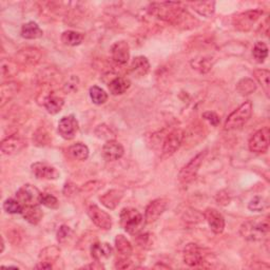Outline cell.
Returning a JSON list of instances; mask_svg holds the SVG:
<instances>
[{
	"label": "cell",
	"mask_w": 270,
	"mask_h": 270,
	"mask_svg": "<svg viewBox=\"0 0 270 270\" xmlns=\"http://www.w3.org/2000/svg\"><path fill=\"white\" fill-rule=\"evenodd\" d=\"M150 12L157 18L167 21L176 28L190 29L196 27L197 20L194 19L186 9L181 7L177 3H160L150 6Z\"/></svg>",
	"instance_id": "6da1fadb"
},
{
	"label": "cell",
	"mask_w": 270,
	"mask_h": 270,
	"mask_svg": "<svg viewBox=\"0 0 270 270\" xmlns=\"http://www.w3.org/2000/svg\"><path fill=\"white\" fill-rule=\"evenodd\" d=\"M269 233V222L266 219L248 220L240 227V234L249 242L262 241Z\"/></svg>",
	"instance_id": "7a4b0ae2"
},
{
	"label": "cell",
	"mask_w": 270,
	"mask_h": 270,
	"mask_svg": "<svg viewBox=\"0 0 270 270\" xmlns=\"http://www.w3.org/2000/svg\"><path fill=\"white\" fill-rule=\"evenodd\" d=\"M145 218L137 209L128 207L121 211V225L126 232L132 235H137L145 225Z\"/></svg>",
	"instance_id": "3957f363"
},
{
	"label": "cell",
	"mask_w": 270,
	"mask_h": 270,
	"mask_svg": "<svg viewBox=\"0 0 270 270\" xmlns=\"http://www.w3.org/2000/svg\"><path fill=\"white\" fill-rule=\"evenodd\" d=\"M251 114H252V103L249 101L243 103L239 108H236V109L227 117L224 126L225 130L231 131L243 127L248 121H249Z\"/></svg>",
	"instance_id": "277c9868"
},
{
	"label": "cell",
	"mask_w": 270,
	"mask_h": 270,
	"mask_svg": "<svg viewBox=\"0 0 270 270\" xmlns=\"http://www.w3.org/2000/svg\"><path fill=\"white\" fill-rule=\"evenodd\" d=\"M205 156H206V151H202V152L192 157L189 160V163L181 169L178 173V181L181 182V184H183V185H187V184L192 183L197 178L199 170L203 164Z\"/></svg>",
	"instance_id": "5b68a950"
},
{
	"label": "cell",
	"mask_w": 270,
	"mask_h": 270,
	"mask_svg": "<svg viewBox=\"0 0 270 270\" xmlns=\"http://www.w3.org/2000/svg\"><path fill=\"white\" fill-rule=\"evenodd\" d=\"M264 12L262 10H251L247 12L235 15L232 19L233 27L242 32L250 31L253 26L256 24V21L263 16Z\"/></svg>",
	"instance_id": "8992f818"
},
{
	"label": "cell",
	"mask_w": 270,
	"mask_h": 270,
	"mask_svg": "<svg viewBox=\"0 0 270 270\" xmlns=\"http://www.w3.org/2000/svg\"><path fill=\"white\" fill-rule=\"evenodd\" d=\"M184 138H185V133H184L182 129L172 130L164 140L163 148H161V156L166 158L173 155L182 146Z\"/></svg>",
	"instance_id": "52a82bcc"
},
{
	"label": "cell",
	"mask_w": 270,
	"mask_h": 270,
	"mask_svg": "<svg viewBox=\"0 0 270 270\" xmlns=\"http://www.w3.org/2000/svg\"><path fill=\"white\" fill-rule=\"evenodd\" d=\"M42 193L38 188L31 185V184H26L23 187H20L16 192V199L24 205V206H35L39 205L41 201Z\"/></svg>",
	"instance_id": "ba28073f"
},
{
	"label": "cell",
	"mask_w": 270,
	"mask_h": 270,
	"mask_svg": "<svg viewBox=\"0 0 270 270\" xmlns=\"http://www.w3.org/2000/svg\"><path fill=\"white\" fill-rule=\"evenodd\" d=\"M269 129L263 128L256 131L248 142V147L253 153H265L269 147Z\"/></svg>",
	"instance_id": "9c48e42d"
},
{
	"label": "cell",
	"mask_w": 270,
	"mask_h": 270,
	"mask_svg": "<svg viewBox=\"0 0 270 270\" xmlns=\"http://www.w3.org/2000/svg\"><path fill=\"white\" fill-rule=\"evenodd\" d=\"M184 262L190 267H197L204 263L205 254L202 248L196 243H189L184 249Z\"/></svg>",
	"instance_id": "30bf717a"
},
{
	"label": "cell",
	"mask_w": 270,
	"mask_h": 270,
	"mask_svg": "<svg viewBox=\"0 0 270 270\" xmlns=\"http://www.w3.org/2000/svg\"><path fill=\"white\" fill-rule=\"evenodd\" d=\"M88 215L99 228L104 230H110L112 228V218L110 214L102 210L97 205H91L88 208Z\"/></svg>",
	"instance_id": "8fae6325"
},
{
	"label": "cell",
	"mask_w": 270,
	"mask_h": 270,
	"mask_svg": "<svg viewBox=\"0 0 270 270\" xmlns=\"http://www.w3.org/2000/svg\"><path fill=\"white\" fill-rule=\"evenodd\" d=\"M168 208V200L166 199H156L150 202L146 208L145 212V222L147 224H152L158 220Z\"/></svg>",
	"instance_id": "7c38bea8"
},
{
	"label": "cell",
	"mask_w": 270,
	"mask_h": 270,
	"mask_svg": "<svg viewBox=\"0 0 270 270\" xmlns=\"http://www.w3.org/2000/svg\"><path fill=\"white\" fill-rule=\"evenodd\" d=\"M33 174L39 179H48L54 181L57 179L60 175L59 171L50 164L45 163V161H37L31 166Z\"/></svg>",
	"instance_id": "4fadbf2b"
},
{
	"label": "cell",
	"mask_w": 270,
	"mask_h": 270,
	"mask_svg": "<svg viewBox=\"0 0 270 270\" xmlns=\"http://www.w3.org/2000/svg\"><path fill=\"white\" fill-rule=\"evenodd\" d=\"M78 131V122L74 115L63 116L58 123V133L59 135L67 139H73L74 136L76 135V132Z\"/></svg>",
	"instance_id": "5bb4252c"
},
{
	"label": "cell",
	"mask_w": 270,
	"mask_h": 270,
	"mask_svg": "<svg viewBox=\"0 0 270 270\" xmlns=\"http://www.w3.org/2000/svg\"><path fill=\"white\" fill-rule=\"evenodd\" d=\"M204 218L214 233L220 234L224 231L225 219L220 211L214 208H207L204 211Z\"/></svg>",
	"instance_id": "9a60e30c"
},
{
	"label": "cell",
	"mask_w": 270,
	"mask_h": 270,
	"mask_svg": "<svg viewBox=\"0 0 270 270\" xmlns=\"http://www.w3.org/2000/svg\"><path fill=\"white\" fill-rule=\"evenodd\" d=\"M24 146H25L24 138L21 137L18 133H14L12 135L6 137L3 140L2 145H0V148H2L4 154L12 155V154L17 153L18 151L23 149Z\"/></svg>",
	"instance_id": "2e32d148"
},
{
	"label": "cell",
	"mask_w": 270,
	"mask_h": 270,
	"mask_svg": "<svg viewBox=\"0 0 270 270\" xmlns=\"http://www.w3.org/2000/svg\"><path fill=\"white\" fill-rule=\"evenodd\" d=\"M112 59L118 64H126L130 58V47L125 40L116 41L111 48Z\"/></svg>",
	"instance_id": "e0dca14e"
},
{
	"label": "cell",
	"mask_w": 270,
	"mask_h": 270,
	"mask_svg": "<svg viewBox=\"0 0 270 270\" xmlns=\"http://www.w3.org/2000/svg\"><path fill=\"white\" fill-rule=\"evenodd\" d=\"M125 149L121 143L114 139L107 140V143L103 147V156L108 161L118 160L124 156Z\"/></svg>",
	"instance_id": "ac0fdd59"
},
{
	"label": "cell",
	"mask_w": 270,
	"mask_h": 270,
	"mask_svg": "<svg viewBox=\"0 0 270 270\" xmlns=\"http://www.w3.org/2000/svg\"><path fill=\"white\" fill-rule=\"evenodd\" d=\"M16 58L23 64L35 66L41 59V52L36 48H25L17 53Z\"/></svg>",
	"instance_id": "d6986e66"
},
{
	"label": "cell",
	"mask_w": 270,
	"mask_h": 270,
	"mask_svg": "<svg viewBox=\"0 0 270 270\" xmlns=\"http://www.w3.org/2000/svg\"><path fill=\"white\" fill-rule=\"evenodd\" d=\"M113 253L112 247L108 243H94L91 247V255L96 262H103Z\"/></svg>",
	"instance_id": "ffe728a7"
},
{
	"label": "cell",
	"mask_w": 270,
	"mask_h": 270,
	"mask_svg": "<svg viewBox=\"0 0 270 270\" xmlns=\"http://www.w3.org/2000/svg\"><path fill=\"white\" fill-rule=\"evenodd\" d=\"M150 71L149 60L145 56H136L130 66V73L134 77H143Z\"/></svg>",
	"instance_id": "44dd1931"
},
{
	"label": "cell",
	"mask_w": 270,
	"mask_h": 270,
	"mask_svg": "<svg viewBox=\"0 0 270 270\" xmlns=\"http://www.w3.org/2000/svg\"><path fill=\"white\" fill-rule=\"evenodd\" d=\"M123 197H124L123 191L117 190V189H112L110 191L106 192L105 194H103V196L100 198V200L105 207L113 210L117 207V205L121 203Z\"/></svg>",
	"instance_id": "7402d4cb"
},
{
	"label": "cell",
	"mask_w": 270,
	"mask_h": 270,
	"mask_svg": "<svg viewBox=\"0 0 270 270\" xmlns=\"http://www.w3.org/2000/svg\"><path fill=\"white\" fill-rule=\"evenodd\" d=\"M21 215L30 224L37 225L44 218V212L38 207V205H35V206H24Z\"/></svg>",
	"instance_id": "603a6c76"
},
{
	"label": "cell",
	"mask_w": 270,
	"mask_h": 270,
	"mask_svg": "<svg viewBox=\"0 0 270 270\" xmlns=\"http://www.w3.org/2000/svg\"><path fill=\"white\" fill-rule=\"evenodd\" d=\"M64 100L56 94H49L44 100V106L50 114H57L61 111Z\"/></svg>",
	"instance_id": "cb8c5ba5"
},
{
	"label": "cell",
	"mask_w": 270,
	"mask_h": 270,
	"mask_svg": "<svg viewBox=\"0 0 270 270\" xmlns=\"http://www.w3.org/2000/svg\"><path fill=\"white\" fill-rule=\"evenodd\" d=\"M20 85L15 81H9L2 84V92H0V99H2V106L4 107L6 103L11 101L19 92Z\"/></svg>",
	"instance_id": "d4e9b609"
},
{
	"label": "cell",
	"mask_w": 270,
	"mask_h": 270,
	"mask_svg": "<svg viewBox=\"0 0 270 270\" xmlns=\"http://www.w3.org/2000/svg\"><path fill=\"white\" fill-rule=\"evenodd\" d=\"M130 85H131L130 80L125 77L117 76L109 82L108 88H109V91L112 95H122L130 88Z\"/></svg>",
	"instance_id": "484cf974"
},
{
	"label": "cell",
	"mask_w": 270,
	"mask_h": 270,
	"mask_svg": "<svg viewBox=\"0 0 270 270\" xmlns=\"http://www.w3.org/2000/svg\"><path fill=\"white\" fill-rule=\"evenodd\" d=\"M115 247L117 252L121 254L122 257H130L133 253V247L126 236L123 234H118L115 237Z\"/></svg>",
	"instance_id": "4316f807"
},
{
	"label": "cell",
	"mask_w": 270,
	"mask_h": 270,
	"mask_svg": "<svg viewBox=\"0 0 270 270\" xmlns=\"http://www.w3.org/2000/svg\"><path fill=\"white\" fill-rule=\"evenodd\" d=\"M20 34L26 39H37L44 35V32L34 21H29L21 27Z\"/></svg>",
	"instance_id": "83f0119b"
},
{
	"label": "cell",
	"mask_w": 270,
	"mask_h": 270,
	"mask_svg": "<svg viewBox=\"0 0 270 270\" xmlns=\"http://www.w3.org/2000/svg\"><path fill=\"white\" fill-rule=\"evenodd\" d=\"M84 39V35L76 31H64L61 34V41L63 45L70 47L79 46Z\"/></svg>",
	"instance_id": "f1b7e54d"
},
{
	"label": "cell",
	"mask_w": 270,
	"mask_h": 270,
	"mask_svg": "<svg viewBox=\"0 0 270 270\" xmlns=\"http://www.w3.org/2000/svg\"><path fill=\"white\" fill-rule=\"evenodd\" d=\"M191 7L193 10L199 13L201 16L210 18L215 11L214 2H202V3H192Z\"/></svg>",
	"instance_id": "f546056e"
},
{
	"label": "cell",
	"mask_w": 270,
	"mask_h": 270,
	"mask_svg": "<svg viewBox=\"0 0 270 270\" xmlns=\"http://www.w3.org/2000/svg\"><path fill=\"white\" fill-rule=\"evenodd\" d=\"M89 148L85 146L84 144L77 143L74 144L69 148V153L70 155L77 160H85L89 157Z\"/></svg>",
	"instance_id": "4dcf8cb0"
},
{
	"label": "cell",
	"mask_w": 270,
	"mask_h": 270,
	"mask_svg": "<svg viewBox=\"0 0 270 270\" xmlns=\"http://www.w3.org/2000/svg\"><path fill=\"white\" fill-rule=\"evenodd\" d=\"M191 66L193 69L200 71L201 73H207L208 71L211 70V68L213 66V60L209 56L199 57V58H196L191 61Z\"/></svg>",
	"instance_id": "1f68e13d"
},
{
	"label": "cell",
	"mask_w": 270,
	"mask_h": 270,
	"mask_svg": "<svg viewBox=\"0 0 270 270\" xmlns=\"http://www.w3.org/2000/svg\"><path fill=\"white\" fill-rule=\"evenodd\" d=\"M256 90V84L251 78H243L236 84V91L243 96L252 94Z\"/></svg>",
	"instance_id": "d6a6232c"
},
{
	"label": "cell",
	"mask_w": 270,
	"mask_h": 270,
	"mask_svg": "<svg viewBox=\"0 0 270 270\" xmlns=\"http://www.w3.org/2000/svg\"><path fill=\"white\" fill-rule=\"evenodd\" d=\"M253 76L257 80V82L262 85V88L265 91L266 95L269 96V88H270V84H269L270 73H269V71L266 70V69L254 70L253 71Z\"/></svg>",
	"instance_id": "836d02e7"
},
{
	"label": "cell",
	"mask_w": 270,
	"mask_h": 270,
	"mask_svg": "<svg viewBox=\"0 0 270 270\" xmlns=\"http://www.w3.org/2000/svg\"><path fill=\"white\" fill-rule=\"evenodd\" d=\"M252 55L256 60V62L258 63H262L265 61V59L268 56V47L265 42L262 41L256 42L252 50Z\"/></svg>",
	"instance_id": "e575fe53"
},
{
	"label": "cell",
	"mask_w": 270,
	"mask_h": 270,
	"mask_svg": "<svg viewBox=\"0 0 270 270\" xmlns=\"http://www.w3.org/2000/svg\"><path fill=\"white\" fill-rule=\"evenodd\" d=\"M90 97L95 105H104L108 101V94L106 91L97 85H93V87L90 88Z\"/></svg>",
	"instance_id": "d590c367"
},
{
	"label": "cell",
	"mask_w": 270,
	"mask_h": 270,
	"mask_svg": "<svg viewBox=\"0 0 270 270\" xmlns=\"http://www.w3.org/2000/svg\"><path fill=\"white\" fill-rule=\"evenodd\" d=\"M4 209L9 214H21L24 209V205L21 204L17 199H8L4 203Z\"/></svg>",
	"instance_id": "8d00e7d4"
},
{
	"label": "cell",
	"mask_w": 270,
	"mask_h": 270,
	"mask_svg": "<svg viewBox=\"0 0 270 270\" xmlns=\"http://www.w3.org/2000/svg\"><path fill=\"white\" fill-rule=\"evenodd\" d=\"M59 253H60V250L56 246L47 247L40 252V258H42L41 262L52 263L53 261L57 260V257L59 256Z\"/></svg>",
	"instance_id": "74e56055"
},
{
	"label": "cell",
	"mask_w": 270,
	"mask_h": 270,
	"mask_svg": "<svg viewBox=\"0 0 270 270\" xmlns=\"http://www.w3.org/2000/svg\"><path fill=\"white\" fill-rule=\"evenodd\" d=\"M33 140L36 146L39 147H45L47 145L50 144L51 142V136L49 134V132L44 128H40L35 132L34 136H33Z\"/></svg>",
	"instance_id": "f35d334b"
},
{
	"label": "cell",
	"mask_w": 270,
	"mask_h": 270,
	"mask_svg": "<svg viewBox=\"0 0 270 270\" xmlns=\"http://www.w3.org/2000/svg\"><path fill=\"white\" fill-rule=\"evenodd\" d=\"M268 207V200L264 197H255L253 198L249 204H248V209L254 212H262Z\"/></svg>",
	"instance_id": "ab89813d"
},
{
	"label": "cell",
	"mask_w": 270,
	"mask_h": 270,
	"mask_svg": "<svg viewBox=\"0 0 270 270\" xmlns=\"http://www.w3.org/2000/svg\"><path fill=\"white\" fill-rule=\"evenodd\" d=\"M2 73L5 77H11L17 73L16 64L14 61L9 59H3L2 61Z\"/></svg>",
	"instance_id": "60d3db41"
},
{
	"label": "cell",
	"mask_w": 270,
	"mask_h": 270,
	"mask_svg": "<svg viewBox=\"0 0 270 270\" xmlns=\"http://www.w3.org/2000/svg\"><path fill=\"white\" fill-rule=\"evenodd\" d=\"M40 204L44 205V206H46L47 208H50V209H57L59 207L58 200L54 196H52V194H49V193H42Z\"/></svg>",
	"instance_id": "b9f144b4"
},
{
	"label": "cell",
	"mask_w": 270,
	"mask_h": 270,
	"mask_svg": "<svg viewBox=\"0 0 270 270\" xmlns=\"http://www.w3.org/2000/svg\"><path fill=\"white\" fill-rule=\"evenodd\" d=\"M73 234L72 229L67 225H62L59 230L57 231V241L60 244H64L68 240L71 239V236Z\"/></svg>",
	"instance_id": "7bdbcfd3"
},
{
	"label": "cell",
	"mask_w": 270,
	"mask_h": 270,
	"mask_svg": "<svg viewBox=\"0 0 270 270\" xmlns=\"http://www.w3.org/2000/svg\"><path fill=\"white\" fill-rule=\"evenodd\" d=\"M78 84H79L78 77L75 76V75H72V76L69 77L67 82L63 84V90L67 93H72L74 91H77Z\"/></svg>",
	"instance_id": "ee69618b"
},
{
	"label": "cell",
	"mask_w": 270,
	"mask_h": 270,
	"mask_svg": "<svg viewBox=\"0 0 270 270\" xmlns=\"http://www.w3.org/2000/svg\"><path fill=\"white\" fill-rule=\"evenodd\" d=\"M136 242L140 247H143V248H145V249H147V248H150L151 246H152V235L149 234V233L137 235Z\"/></svg>",
	"instance_id": "f6af8a7d"
},
{
	"label": "cell",
	"mask_w": 270,
	"mask_h": 270,
	"mask_svg": "<svg viewBox=\"0 0 270 270\" xmlns=\"http://www.w3.org/2000/svg\"><path fill=\"white\" fill-rule=\"evenodd\" d=\"M203 118H204V120H206L213 127H218L220 125V123H221L219 115L215 112H212V111H207V112L203 113Z\"/></svg>",
	"instance_id": "bcb514c9"
},
{
	"label": "cell",
	"mask_w": 270,
	"mask_h": 270,
	"mask_svg": "<svg viewBox=\"0 0 270 270\" xmlns=\"http://www.w3.org/2000/svg\"><path fill=\"white\" fill-rule=\"evenodd\" d=\"M215 200H217V203L219 205H222V206H226V205H228L230 202V197L229 194L227 193L226 191H220L217 197H215Z\"/></svg>",
	"instance_id": "7dc6e473"
},
{
	"label": "cell",
	"mask_w": 270,
	"mask_h": 270,
	"mask_svg": "<svg viewBox=\"0 0 270 270\" xmlns=\"http://www.w3.org/2000/svg\"><path fill=\"white\" fill-rule=\"evenodd\" d=\"M79 191V189L76 187V185H74V184L71 183H67L66 186L63 188V193L66 197H70V196H74V194H76Z\"/></svg>",
	"instance_id": "c3c4849f"
},
{
	"label": "cell",
	"mask_w": 270,
	"mask_h": 270,
	"mask_svg": "<svg viewBox=\"0 0 270 270\" xmlns=\"http://www.w3.org/2000/svg\"><path fill=\"white\" fill-rule=\"evenodd\" d=\"M131 266H132V262L129 260V257H122L121 260H118L116 262V265H115L116 268H120V269H127V268H130Z\"/></svg>",
	"instance_id": "681fc988"
},
{
	"label": "cell",
	"mask_w": 270,
	"mask_h": 270,
	"mask_svg": "<svg viewBox=\"0 0 270 270\" xmlns=\"http://www.w3.org/2000/svg\"><path fill=\"white\" fill-rule=\"evenodd\" d=\"M52 264L51 263H47V262H39V265L36 266V268L38 269H52Z\"/></svg>",
	"instance_id": "f907efd6"
}]
</instances>
